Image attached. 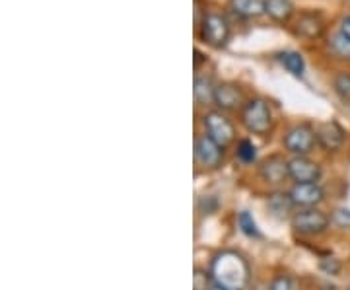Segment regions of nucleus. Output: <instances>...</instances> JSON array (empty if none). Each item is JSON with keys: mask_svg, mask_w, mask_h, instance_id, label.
Returning <instances> with one entry per match:
<instances>
[{"mask_svg": "<svg viewBox=\"0 0 350 290\" xmlns=\"http://www.w3.org/2000/svg\"><path fill=\"white\" fill-rule=\"evenodd\" d=\"M211 277L216 287L224 290H243L250 282V265L238 252H220L211 263Z\"/></svg>", "mask_w": 350, "mask_h": 290, "instance_id": "nucleus-1", "label": "nucleus"}, {"mask_svg": "<svg viewBox=\"0 0 350 290\" xmlns=\"http://www.w3.org/2000/svg\"><path fill=\"white\" fill-rule=\"evenodd\" d=\"M241 123L253 135H267L273 129V114L265 100H250L241 109Z\"/></svg>", "mask_w": 350, "mask_h": 290, "instance_id": "nucleus-2", "label": "nucleus"}, {"mask_svg": "<svg viewBox=\"0 0 350 290\" xmlns=\"http://www.w3.org/2000/svg\"><path fill=\"white\" fill-rule=\"evenodd\" d=\"M200 38L204 43L213 45L216 49L224 47L230 41V24L222 14L211 12L204 16L200 24Z\"/></svg>", "mask_w": 350, "mask_h": 290, "instance_id": "nucleus-3", "label": "nucleus"}, {"mask_svg": "<svg viewBox=\"0 0 350 290\" xmlns=\"http://www.w3.org/2000/svg\"><path fill=\"white\" fill-rule=\"evenodd\" d=\"M204 127H206L208 137L216 140L222 148H226L236 139V129L232 125V121L220 111H211L204 115Z\"/></svg>", "mask_w": 350, "mask_h": 290, "instance_id": "nucleus-4", "label": "nucleus"}, {"mask_svg": "<svg viewBox=\"0 0 350 290\" xmlns=\"http://www.w3.org/2000/svg\"><path fill=\"white\" fill-rule=\"evenodd\" d=\"M329 226V216L317 209H304L292 216V228L300 234H321Z\"/></svg>", "mask_w": 350, "mask_h": 290, "instance_id": "nucleus-5", "label": "nucleus"}, {"mask_svg": "<svg viewBox=\"0 0 350 290\" xmlns=\"http://www.w3.org/2000/svg\"><path fill=\"white\" fill-rule=\"evenodd\" d=\"M317 142L315 131L308 125H296L292 127L284 137V146L288 152L296 154V156H306L308 152H312V148Z\"/></svg>", "mask_w": 350, "mask_h": 290, "instance_id": "nucleus-6", "label": "nucleus"}, {"mask_svg": "<svg viewBox=\"0 0 350 290\" xmlns=\"http://www.w3.org/2000/svg\"><path fill=\"white\" fill-rule=\"evenodd\" d=\"M222 156H224L222 146L214 139H211L208 135H202L195 142V160L200 166H204V168H218L220 162H222Z\"/></svg>", "mask_w": 350, "mask_h": 290, "instance_id": "nucleus-7", "label": "nucleus"}, {"mask_svg": "<svg viewBox=\"0 0 350 290\" xmlns=\"http://www.w3.org/2000/svg\"><path fill=\"white\" fill-rule=\"evenodd\" d=\"M288 170L296 183H317L321 177V168L306 156H294L288 162Z\"/></svg>", "mask_w": 350, "mask_h": 290, "instance_id": "nucleus-8", "label": "nucleus"}, {"mask_svg": "<svg viewBox=\"0 0 350 290\" xmlns=\"http://www.w3.org/2000/svg\"><path fill=\"white\" fill-rule=\"evenodd\" d=\"M288 195L294 202V207H304V209L317 207L325 197V193L317 183H296Z\"/></svg>", "mask_w": 350, "mask_h": 290, "instance_id": "nucleus-9", "label": "nucleus"}, {"mask_svg": "<svg viewBox=\"0 0 350 290\" xmlns=\"http://www.w3.org/2000/svg\"><path fill=\"white\" fill-rule=\"evenodd\" d=\"M315 137L325 150H338L345 142V131L340 129L338 123L329 121V123H321L315 129Z\"/></svg>", "mask_w": 350, "mask_h": 290, "instance_id": "nucleus-10", "label": "nucleus"}, {"mask_svg": "<svg viewBox=\"0 0 350 290\" xmlns=\"http://www.w3.org/2000/svg\"><path fill=\"white\" fill-rule=\"evenodd\" d=\"M259 174L265 181L271 183H282L286 177H290V170H288V162L282 160L280 156H271L259 166Z\"/></svg>", "mask_w": 350, "mask_h": 290, "instance_id": "nucleus-11", "label": "nucleus"}, {"mask_svg": "<svg viewBox=\"0 0 350 290\" xmlns=\"http://www.w3.org/2000/svg\"><path fill=\"white\" fill-rule=\"evenodd\" d=\"M214 103L224 111L238 109V105L241 103V92L234 84H220V86H216Z\"/></svg>", "mask_w": 350, "mask_h": 290, "instance_id": "nucleus-12", "label": "nucleus"}, {"mask_svg": "<svg viewBox=\"0 0 350 290\" xmlns=\"http://www.w3.org/2000/svg\"><path fill=\"white\" fill-rule=\"evenodd\" d=\"M323 31V20L319 14H304L298 20V34L304 38H319Z\"/></svg>", "mask_w": 350, "mask_h": 290, "instance_id": "nucleus-13", "label": "nucleus"}, {"mask_svg": "<svg viewBox=\"0 0 350 290\" xmlns=\"http://www.w3.org/2000/svg\"><path fill=\"white\" fill-rule=\"evenodd\" d=\"M265 14H269L275 22H286L294 14L290 0H265Z\"/></svg>", "mask_w": 350, "mask_h": 290, "instance_id": "nucleus-14", "label": "nucleus"}, {"mask_svg": "<svg viewBox=\"0 0 350 290\" xmlns=\"http://www.w3.org/2000/svg\"><path fill=\"white\" fill-rule=\"evenodd\" d=\"M214 94H216V86L213 84L211 78H195V86H193V96L200 105H208L214 103Z\"/></svg>", "mask_w": 350, "mask_h": 290, "instance_id": "nucleus-15", "label": "nucleus"}, {"mask_svg": "<svg viewBox=\"0 0 350 290\" xmlns=\"http://www.w3.org/2000/svg\"><path fill=\"white\" fill-rule=\"evenodd\" d=\"M232 8L243 18H257L265 14V0H232Z\"/></svg>", "mask_w": 350, "mask_h": 290, "instance_id": "nucleus-16", "label": "nucleus"}, {"mask_svg": "<svg viewBox=\"0 0 350 290\" xmlns=\"http://www.w3.org/2000/svg\"><path fill=\"white\" fill-rule=\"evenodd\" d=\"M280 63L284 64V68H286L290 75L298 76V78L304 75L306 64H304V57H301L300 53H296V51H286V53H282V55H280Z\"/></svg>", "mask_w": 350, "mask_h": 290, "instance_id": "nucleus-17", "label": "nucleus"}, {"mask_svg": "<svg viewBox=\"0 0 350 290\" xmlns=\"http://www.w3.org/2000/svg\"><path fill=\"white\" fill-rule=\"evenodd\" d=\"M269 207L271 211L278 216H286L290 213V209L294 207V202L290 199V195H284V193H278V195H273L271 201H269Z\"/></svg>", "mask_w": 350, "mask_h": 290, "instance_id": "nucleus-18", "label": "nucleus"}, {"mask_svg": "<svg viewBox=\"0 0 350 290\" xmlns=\"http://www.w3.org/2000/svg\"><path fill=\"white\" fill-rule=\"evenodd\" d=\"M236 156H238L239 162H243V164H253L257 160V148H255V144L250 139L239 140Z\"/></svg>", "mask_w": 350, "mask_h": 290, "instance_id": "nucleus-19", "label": "nucleus"}, {"mask_svg": "<svg viewBox=\"0 0 350 290\" xmlns=\"http://www.w3.org/2000/svg\"><path fill=\"white\" fill-rule=\"evenodd\" d=\"M238 224H239V228H241V232H243L245 236H251V238H257V236H259V228H257V222H255V218H253V216H251L247 211L239 213Z\"/></svg>", "mask_w": 350, "mask_h": 290, "instance_id": "nucleus-20", "label": "nucleus"}, {"mask_svg": "<svg viewBox=\"0 0 350 290\" xmlns=\"http://www.w3.org/2000/svg\"><path fill=\"white\" fill-rule=\"evenodd\" d=\"M333 86L340 100L350 101V72H338L333 80Z\"/></svg>", "mask_w": 350, "mask_h": 290, "instance_id": "nucleus-21", "label": "nucleus"}, {"mask_svg": "<svg viewBox=\"0 0 350 290\" xmlns=\"http://www.w3.org/2000/svg\"><path fill=\"white\" fill-rule=\"evenodd\" d=\"M331 49L337 53L338 57H342V59H350V41L342 34H338L333 38L331 41Z\"/></svg>", "mask_w": 350, "mask_h": 290, "instance_id": "nucleus-22", "label": "nucleus"}, {"mask_svg": "<svg viewBox=\"0 0 350 290\" xmlns=\"http://www.w3.org/2000/svg\"><path fill=\"white\" fill-rule=\"evenodd\" d=\"M211 275V273H208ZM206 273H202V271H195V277H193V290H211L213 287L208 285V280L213 277H208Z\"/></svg>", "mask_w": 350, "mask_h": 290, "instance_id": "nucleus-23", "label": "nucleus"}, {"mask_svg": "<svg viewBox=\"0 0 350 290\" xmlns=\"http://www.w3.org/2000/svg\"><path fill=\"white\" fill-rule=\"evenodd\" d=\"M269 290H294V282H292V278L286 277V275H278V277L273 278Z\"/></svg>", "mask_w": 350, "mask_h": 290, "instance_id": "nucleus-24", "label": "nucleus"}, {"mask_svg": "<svg viewBox=\"0 0 350 290\" xmlns=\"http://www.w3.org/2000/svg\"><path fill=\"white\" fill-rule=\"evenodd\" d=\"M333 222L340 228H350V211L349 209H337L333 215Z\"/></svg>", "mask_w": 350, "mask_h": 290, "instance_id": "nucleus-25", "label": "nucleus"}, {"mask_svg": "<svg viewBox=\"0 0 350 290\" xmlns=\"http://www.w3.org/2000/svg\"><path fill=\"white\" fill-rule=\"evenodd\" d=\"M321 269L325 271L327 275H338V271H340V263H338V259H335V257H327V259H323L321 261Z\"/></svg>", "mask_w": 350, "mask_h": 290, "instance_id": "nucleus-26", "label": "nucleus"}, {"mask_svg": "<svg viewBox=\"0 0 350 290\" xmlns=\"http://www.w3.org/2000/svg\"><path fill=\"white\" fill-rule=\"evenodd\" d=\"M340 34L350 41V16H347V18L342 20V24H340Z\"/></svg>", "mask_w": 350, "mask_h": 290, "instance_id": "nucleus-27", "label": "nucleus"}, {"mask_svg": "<svg viewBox=\"0 0 350 290\" xmlns=\"http://www.w3.org/2000/svg\"><path fill=\"white\" fill-rule=\"evenodd\" d=\"M211 290H224V289H220V287H216V285H214V287Z\"/></svg>", "mask_w": 350, "mask_h": 290, "instance_id": "nucleus-28", "label": "nucleus"}, {"mask_svg": "<svg viewBox=\"0 0 350 290\" xmlns=\"http://www.w3.org/2000/svg\"><path fill=\"white\" fill-rule=\"evenodd\" d=\"M349 290H350V285H349Z\"/></svg>", "mask_w": 350, "mask_h": 290, "instance_id": "nucleus-29", "label": "nucleus"}]
</instances>
